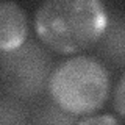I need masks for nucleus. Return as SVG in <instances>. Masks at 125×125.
Instances as JSON below:
<instances>
[{
    "instance_id": "obj_1",
    "label": "nucleus",
    "mask_w": 125,
    "mask_h": 125,
    "mask_svg": "<svg viewBox=\"0 0 125 125\" xmlns=\"http://www.w3.org/2000/svg\"><path fill=\"white\" fill-rule=\"evenodd\" d=\"M106 22L100 0H47L38 10L34 27L47 47L75 53L99 41Z\"/></svg>"
},
{
    "instance_id": "obj_2",
    "label": "nucleus",
    "mask_w": 125,
    "mask_h": 125,
    "mask_svg": "<svg viewBox=\"0 0 125 125\" xmlns=\"http://www.w3.org/2000/svg\"><path fill=\"white\" fill-rule=\"evenodd\" d=\"M55 103L72 116H88L103 106L109 94L108 72L91 56H77L62 62L50 77Z\"/></svg>"
},
{
    "instance_id": "obj_3",
    "label": "nucleus",
    "mask_w": 125,
    "mask_h": 125,
    "mask_svg": "<svg viewBox=\"0 0 125 125\" xmlns=\"http://www.w3.org/2000/svg\"><path fill=\"white\" fill-rule=\"evenodd\" d=\"M50 73V58L34 42L0 52V84L17 97H31L44 89Z\"/></svg>"
},
{
    "instance_id": "obj_4",
    "label": "nucleus",
    "mask_w": 125,
    "mask_h": 125,
    "mask_svg": "<svg viewBox=\"0 0 125 125\" xmlns=\"http://www.w3.org/2000/svg\"><path fill=\"white\" fill-rule=\"evenodd\" d=\"M28 25L23 10L14 2L0 0V52L17 49L27 39Z\"/></svg>"
},
{
    "instance_id": "obj_5",
    "label": "nucleus",
    "mask_w": 125,
    "mask_h": 125,
    "mask_svg": "<svg viewBox=\"0 0 125 125\" xmlns=\"http://www.w3.org/2000/svg\"><path fill=\"white\" fill-rule=\"evenodd\" d=\"M114 106L117 109V113H119L120 117H124V78L119 81V84H117V89L114 92Z\"/></svg>"
},
{
    "instance_id": "obj_6",
    "label": "nucleus",
    "mask_w": 125,
    "mask_h": 125,
    "mask_svg": "<svg viewBox=\"0 0 125 125\" xmlns=\"http://www.w3.org/2000/svg\"><path fill=\"white\" fill-rule=\"evenodd\" d=\"M80 124H119V120L114 119V117H109V116H103V117H86V119L80 120Z\"/></svg>"
}]
</instances>
